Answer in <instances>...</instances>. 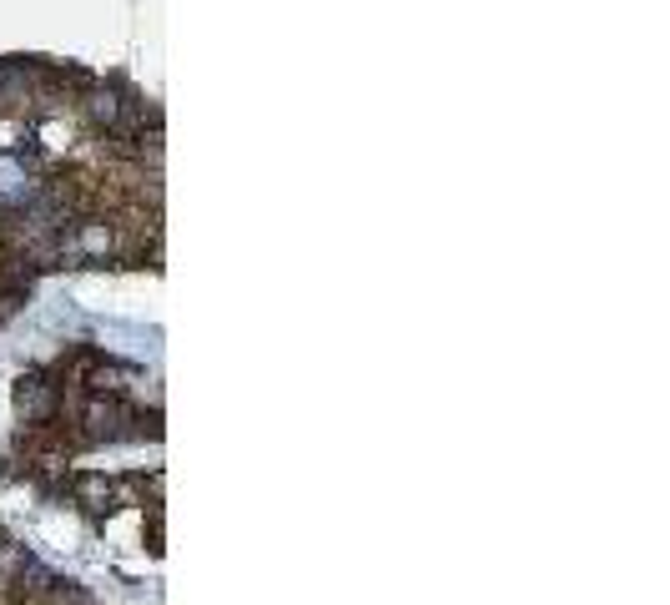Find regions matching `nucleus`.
<instances>
[{
  "label": "nucleus",
  "instance_id": "nucleus-1",
  "mask_svg": "<svg viewBox=\"0 0 670 605\" xmlns=\"http://www.w3.org/2000/svg\"><path fill=\"white\" fill-rule=\"evenodd\" d=\"M16 399H21V409H26L31 419H41V414H51V404H56V389H51L41 374H31V379H21Z\"/></svg>",
  "mask_w": 670,
  "mask_h": 605
}]
</instances>
